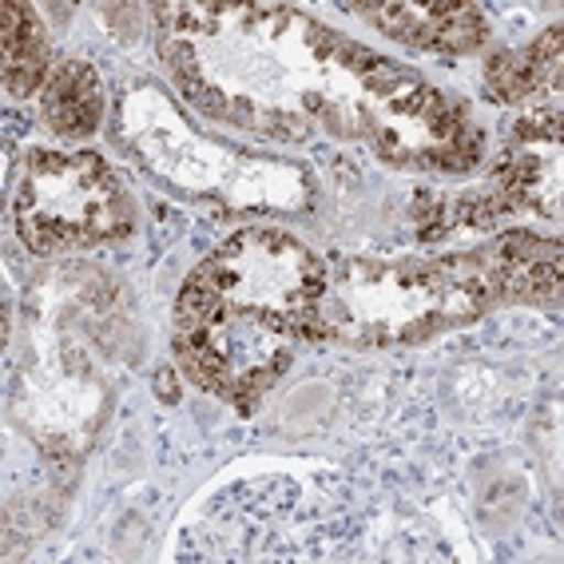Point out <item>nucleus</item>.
<instances>
[{"mask_svg": "<svg viewBox=\"0 0 564 564\" xmlns=\"http://www.w3.org/2000/svg\"><path fill=\"white\" fill-rule=\"evenodd\" d=\"M474 251L434 262L346 259L303 323L306 338L346 346H410L494 311Z\"/></svg>", "mask_w": 564, "mask_h": 564, "instance_id": "1", "label": "nucleus"}, {"mask_svg": "<svg viewBox=\"0 0 564 564\" xmlns=\"http://www.w3.org/2000/svg\"><path fill=\"white\" fill-rule=\"evenodd\" d=\"M299 343L274 318L242 314L187 282L175 306V354L195 386L219 393L239 410H251L291 366Z\"/></svg>", "mask_w": 564, "mask_h": 564, "instance_id": "2", "label": "nucleus"}, {"mask_svg": "<svg viewBox=\"0 0 564 564\" xmlns=\"http://www.w3.org/2000/svg\"><path fill=\"white\" fill-rule=\"evenodd\" d=\"M131 199L111 167L91 152H36L17 187V231L36 254L84 251L120 239Z\"/></svg>", "mask_w": 564, "mask_h": 564, "instance_id": "3", "label": "nucleus"}, {"mask_svg": "<svg viewBox=\"0 0 564 564\" xmlns=\"http://www.w3.org/2000/svg\"><path fill=\"white\" fill-rule=\"evenodd\" d=\"M362 135L390 163L425 172H469L485 148L462 104L382 56H370L362 68Z\"/></svg>", "mask_w": 564, "mask_h": 564, "instance_id": "4", "label": "nucleus"}, {"mask_svg": "<svg viewBox=\"0 0 564 564\" xmlns=\"http://www.w3.org/2000/svg\"><path fill=\"white\" fill-rule=\"evenodd\" d=\"M195 286L242 314L274 318L303 343V323L326 291V262L282 231H239L192 274Z\"/></svg>", "mask_w": 564, "mask_h": 564, "instance_id": "5", "label": "nucleus"}, {"mask_svg": "<svg viewBox=\"0 0 564 564\" xmlns=\"http://www.w3.org/2000/svg\"><path fill=\"white\" fill-rule=\"evenodd\" d=\"M350 12L366 17L370 24L393 36V41L413 44L425 52H445V56H465L485 44L489 24L477 4H457V0H430V4H350Z\"/></svg>", "mask_w": 564, "mask_h": 564, "instance_id": "6", "label": "nucleus"}, {"mask_svg": "<svg viewBox=\"0 0 564 564\" xmlns=\"http://www.w3.org/2000/svg\"><path fill=\"white\" fill-rule=\"evenodd\" d=\"M481 279L494 294V303H553L561 291V247L556 242L529 239V235H505L474 251Z\"/></svg>", "mask_w": 564, "mask_h": 564, "instance_id": "7", "label": "nucleus"}, {"mask_svg": "<svg viewBox=\"0 0 564 564\" xmlns=\"http://www.w3.org/2000/svg\"><path fill=\"white\" fill-rule=\"evenodd\" d=\"M489 96L501 104L536 100L544 91H561V24L544 32L521 52H501L485 68Z\"/></svg>", "mask_w": 564, "mask_h": 564, "instance_id": "8", "label": "nucleus"}, {"mask_svg": "<svg viewBox=\"0 0 564 564\" xmlns=\"http://www.w3.org/2000/svg\"><path fill=\"white\" fill-rule=\"evenodd\" d=\"M104 111L100 76L84 61H61L44 84V120L56 135L84 140L96 131Z\"/></svg>", "mask_w": 564, "mask_h": 564, "instance_id": "9", "label": "nucleus"}, {"mask_svg": "<svg viewBox=\"0 0 564 564\" xmlns=\"http://www.w3.org/2000/svg\"><path fill=\"white\" fill-rule=\"evenodd\" d=\"M4 88L12 96H29L52 76V41L36 9L29 4H4Z\"/></svg>", "mask_w": 564, "mask_h": 564, "instance_id": "10", "label": "nucleus"}]
</instances>
